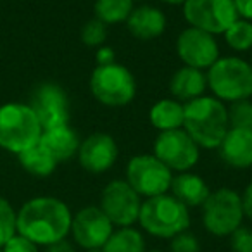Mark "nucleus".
<instances>
[{"label":"nucleus","mask_w":252,"mask_h":252,"mask_svg":"<svg viewBox=\"0 0 252 252\" xmlns=\"http://www.w3.org/2000/svg\"><path fill=\"white\" fill-rule=\"evenodd\" d=\"M95 63H97V66H107V64L118 63V61H116L114 49L109 45L98 47L97 52H95Z\"/></svg>","instance_id":"nucleus-32"},{"label":"nucleus","mask_w":252,"mask_h":252,"mask_svg":"<svg viewBox=\"0 0 252 252\" xmlns=\"http://www.w3.org/2000/svg\"><path fill=\"white\" fill-rule=\"evenodd\" d=\"M200 244L197 237L190 231H182L176 237L171 238L169 242V251L168 252H199Z\"/></svg>","instance_id":"nucleus-29"},{"label":"nucleus","mask_w":252,"mask_h":252,"mask_svg":"<svg viewBox=\"0 0 252 252\" xmlns=\"http://www.w3.org/2000/svg\"><path fill=\"white\" fill-rule=\"evenodd\" d=\"M233 2L238 18L252 23V0H233Z\"/></svg>","instance_id":"nucleus-33"},{"label":"nucleus","mask_w":252,"mask_h":252,"mask_svg":"<svg viewBox=\"0 0 252 252\" xmlns=\"http://www.w3.org/2000/svg\"><path fill=\"white\" fill-rule=\"evenodd\" d=\"M102 252H145L144 235L133 226L118 228L104 244Z\"/></svg>","instance_id":"nucleus-23"},{"label":"nucleus","mask_w":252,"mask_h":252,"mask_svg":"<svg viewBox=\"0 0 252 252\" xmlns=\"http://www.w3.org/2000/svg\"><path fill=\"white\" fill-rule=\"evenodd\" d=\"M18 158H19L21 166L30 173V175L40 176V178L50 176L57 168V161L40 144L33 145L32 149L21 152Z\"/></svg>","instance_id":"nucleus-22"},{"label":"nucleus","mask_w":252,"mask_h":252,"mask_svg":"<svg viewBox=\"0 0 252 252\" xmlns=\"http://www.w3.org/2000/svg\"><path fill=\"white\" fill-rule=\"evenodd\" d=\"M16 220H18V211L11 206L7 199L0 197V249L18 233Z\"/></svg>","instance_id":"nucleus-26"},{"label":"nucleus","mask_w":252,"mask_h":252,"mask_svg":"<svg viewBox=\"0 0 252 252\" xmlns=\"http://www.w3.org/2000/svg\"><path fill=\"white\" fill-rule=\"evenodd\" d=\"M224 42L235 52H249L252 49V23L238 18L223 33Z\"/></svg>","instance_id":"nucleus-25"},{"label":"nucleus","mask_w":252,"mask_h":252,"mask_svg":"<svg viewBox=\"0 0 252 252\" xmlns=\"http://www.w3.org/2000/svg\"><path fill=\"white\" fill-rule=\"evenodd\" d=\"M125 180L140 197L151 199L169 192L173 171L154 154H138L126 164Z\"/></svg>","instance_id":"nucleus-8"},{"label":"nucleus","mask_w":252,"mask_h":252,"mask_svg":"<svg viewBox=\"0 0 252 252\" xmlns=\"http://www.w3.org/2000/svg\"><path fill=\"white\" fill-rule=\"evenodd\" d=\"M142 197L130 187L126 180H112L100 193V209L114 226L125 228L138 223Z\"/></svg>","instance_id":"nucleus-11"},{"label":"nucleus","mask_w":252,"mask_h":252,"mask_svg":"<svg viewBox=\"0 0 252 252\" xmlns=\"http://www.w3.org/2000/svg\"><path fill=\"white\" fill-rule=\"evenodd\" d=\"M0 252H2V249H0Z\"/></svg>","instance_id":"nucleus-41"},{"label":"nucleus","mask_w":252,"mask_h":252,"mask_svg":"<svg viewBox=\"0 0 252 252\" xmlns=\"http://www.w3.org/2000/svg\"><path fill=\"white\" fill-rule=\"evenodd\" d=\"M138 223L149 235L158 238H173L190 226L189 207L171 193L151 197L142 202Z\"/></svg>","instance_id":"nucleus-4"},{"label":"nucleus","mask_w":252,"mask_h":252,"mask_svg":"<svg viewBox=\"0 0 252 252\" xmlns=\"http://www.w3.org/2000/svg\"><path fill=\"white\" fill-rule=\"evenodd\" d=\"M90 92L102 105L125 107L137 95V81L128 67L112 63L107 66H97L92 71Z\"/></svg>","instance_id":"nucleus-6"},{"label":"nucleus","mask_w":252,"mask_h":252,"mask_svg":"<svg viewBox=\"0 0 252 252\" xmlns=\"http://www.w3.org/2000/svg\"><path fill=\"white\" fill-rule=\"evenodd\" d=\"M207 88L218 100L233 104L252 97V66L237 56L220 57L206 71Z\"/></svg>","instance_id":"nucleus-3"},{"label":"nucleus","mask_w":252,"mask_h":252,"mask_svg":"<svg viewBox=\"0 0 252 252\" xmlns=\"http://www.w3.org/2000/svg\"><path fill=\"white\" fill-rule=\"evenodd\" d=\"M78 161L85 171L92 175H102L116 164L119 156V147L114 137L104 131H95L81 140L78 149Z\"/></svg>","instance_id":"nucleus-15"},{"label":"nucleus","mask_w":252,"mask_h":252,"mask_svg":"<svg viewBox=\"0 0 252 252\" xmlns=\"http://www.w3.org/2000/svg\"><path fill=\"white\" fill-rule=\"evenodd\" d=\"M73 214L66 202L56 197L30 199L18 211V233L38 247H49L69 235Z\"/></svg>","instance_id":"nucleus-1"},{"label":"nucleus","mask_w":252,"mask_h":252,"mask_svg":"<svg viewBox=\"0 0 252 252\" xmlns=\"http://www.w3.org/2000/svg\"><path fill=\"white\" fill-rule=\"evenodd\" d=\"M133 2H145V0H133Z\"/></svg>","instance_id":"nucleus-39"},{"label":"nucleus","mask_w":252,"mask_h":252,"mask_svg":"<svg viewBox=\"0 0 252 252\" xmlns=\"http://www.w3.org/2000/svg\"><path fill=\"white\" fill-rule=\"evenodd\" d=\"M30 107L36 114L42 130H50L69 123V100L59 85L43 83L33 92Z\"/></svg>","instance_id":"nucleus-14"},{"label":"nucleus","mask_w":252,"mask_h":252,"mask_svg":"<svg viewBox=\"0 0 252 252\" xmlns=\"http://www.w3.org/2000/svg\"><path fill=\"white\" fill-rule=\"evenodd\" d=\"M149 121L159 133L180 130L185 121V104L175 98H161L149 111Z\"/></svg>","instance_id":"nucleus-21"},{"label":"nucleus","mask_w":252,"mask_h":252,"mask_svg":"<svg viewBox=\"0 0 252 252\" xmlns=\"http://www.w3.org/2000/svg\"><path fill=\"white\" fill-rule=\"evenodd\" d=\"M183 18L189 26L209 35H223L238 19L233 0H187Z\"/></svg>","instance_id":"nucleus-9"},{"label":"nucleus","mask_w":252,"mask_h":252,"mask_svg":"<svg viewBox=\"0 0 252 252\" xmlns=\"http://www.w3.org/2000/svg\"><path fill=\"white\" fill-rule=\"evenodd\" d=\"M38 144L57 162H63L78 154L81 140L69 125H64L57 126V128H50V130H43Z\"/></svg>","instance_id":"nucleus-19"},{"label":"nucleus","mask_w":252,"mask_h":252,"mask_svg":"<svg viewBox=\"0 0 252 252\" xmlns=\"http://www.w3.org/2000/svg\"><path fill=\"white\" fill-rule=\"evenodd\" d=\"M242 207H244V214L252 220V180L249 182V185L245 187L244 193H242Z\"/></svg>","instance_id":"nucleus-34"},{"label":"nucleus","mask_w":252,"mask_h":252,"mask_svg":"<svg viewBox=\"0 0 252 252\" xmlns=\"http://www.w3.org/2000/svg\"><path fill=\"white\" fill-rule=\"evenodd\" d=\"M231 251L233 252H252V230L247 226H240L230 235Z\"/></svg>","instance_id":"nucleus-30"},{"label":"nucleus","mask_w":252,"mask_h":252,"mask_svg":"<svg viewBox=\"0 0 252 252\" xmlns=\"http://www.w3.org/2000/svg\"><path fill=\"white\" fill-rule=\"evenodd\" d=\"M228 123L230 128L252 130V100H238L228 107Z\"/></svg>","instance_id":"nucleus-27"},{"label":"nucleus","mask_w":252,"mask_h":252,"mask_svg":"<svg viewBox=\"0 0 252 252\" xmlns=\"http://www.w3.org/2000/svg\"><path fill=\"white\" fill-rule=\"evenodd\" d=\"M251 66H252V61H251Z\"/></svg>","instance_id":"nucleus-40"},{"label":"nucleus","mask_w":252,"mask_h":252,"mask_svg":"<svg viewBox=\"0 0 252 252\" xmlns=\"http://www.w3.org/2000/svg\"><path fill=\"white\" fill-rule=\"evenodd\" d=\"M2 252H40V247L36 244H33L32 240H28L26 237L16 233L14 237L2 247Z\"/></svg>","instance_id":"nucleus-31"},{"label":"nucleus","mask_w":252,"mask_h":252,"mask_svg":"<svg viewBox=\"0 0 252 252\" xmlns=\"http://www.w3.org/2000/svg\"><path fill=\"white\" fill-rule=\"evenodd\" d=\"M168 87L175 100L182 102V104H189V102L195 100L206 94L207 78L204 71L182 66L171 74Z\"/></svg>","instance_id":"nucleus-18"},{"label":"nucleus","mask_w":252,"mask_h":252,"mask_svg":"<svg viewBox=\"0 0 252 252\" xmlns=\"http://www.w3.org/2000/svg\"><path fill=\"white\" fill-rule=\"evenodd\" d=\"M242 197L231 189H218L211 192L202 206L204 228L214 237H230L244 221Z\"/></svg>","instance_id":"nucleus-7"},{"label":"nucleus","mask_w":252,"mask_h":252,"mask_svg":"<svg viewBox=\"0 0 252 252\" xmlns=\"http://www.w3.org/2000/svg\"><path fill=\"white\" fill-rule=\"evenodd\" d=\"M45 252H76V249L67 238H64V240H59L56 244L45 247Z\"/></svg>","instance_id":"nucleus-35"},{"label":"nucleus","mask_w":252,"mask_h":252,"mask_svg":"<svg viewBox=\"0 0 252 252\" xmlns=\"http://www.w3.org/2000/svg\"><path fill=\"white\" fill-rule=\"evenodd\" d=\"M152 154L171 171H190L200 159V147L183 128L161 131L156 137Z\"/></svg>","instance_id":"nucleus-10"},{"label":"nucleus","mask_w":252,"mask_h":252,"mask_svg":"<svg viewBox=\"0 0 252 252\" xmlns=\"http://www.w3.org/2000/svg\"><path fill=\"white\" fill-rule=\"evenodd\" d=\"M149 252H162V251H159V249H154V251H149Z\"/></svg>","instance_id":"nucleus-38"},{"label":"nucleus","mask_w":252,"mask_h":252,"mask_svg":"<svg viewBox=\"0 0 252 252\" xmlns=\"http://www.w3.org/2000/svg\"><path fill=\"white\" fill-rule=\"evenodd\" d=\"M107 40V26L98 19H90L81 28V42L87 47H102Z\"/></svg>","instance_id":"nucleus-28"},{"label":"nucleus","mask_w":252,"mask_h":252,"mask_svg":"<svg viewBox=\"0 0 252 252\" xmlns=\"http://www.w3.org/2000/svg\"><path fill=\"white\" fill-rule=\"evenodd\" d=\"M169 190H171V195L187 207H202L207 197L211 195L209 185L204 182L202 176L190 171L178 173L176 176H173Z\"/></svg>","instance_id":"nucleus-20"},{"label":"nucleus","mask_w":252,"mask_h":252,"mask_svg":"<svg viewBox=\"0 0 252 252\" xmlns=\"http://www.w3.org/2000/svg\"><path fill=\"white\" fill-rule=\"evenodd\" d=\"M161 2H164V4H169V5H183L187 0H161Z\"/></svg>","instance_id":"nucleus-36"},{"label":"nucleus","mask_w":252,"mask_h":252,"mask_svg":"<svg viewBox=\"0 0 252 252\" xmlns=\"http://www.w3.org/2000/svg\"><path fill=\"white\" fill-rule=\"evenodd\" d=\"M218 151H220L221 161L230 168H252V130L230 128Z\"/></svg>","instance_id":"nucleus-17"},{"label":"nucleus","mask_w":252,"mask_h":252,"mask_svg":"<svg viewBox=\"0 0 252 252\" xmlns=\"http://www.w3.org/2000/svg\"><path fill=\"white\" fill-rule=\"evenodd\" d=\"M133 9V0H95L94 4L95 19L102 21L105 26L126 23Z\"/></svg>","instance_id":"nucleus-24"},{"label":"nucleus","mask_w":252,"mask_h":252,"mask_svg":"<svg viewBox=\"0 0 252 252\" xmlns=\"http://www.w3.org/2000/svg\"><path fill=\"white\" fill-rule=\"evenodd\" d=\"M114 231V224L111 223L104 211L98 206L81 207L71 221V231L73 240L81 249H102L109 237Z\"/></svg>","instance_id":"nucleus-13"},{"label":"nucleus","mask_w":252,"mask_h":252,"mask_svg":"<svg viewBox=\"0 0 252 252\" xmlns=\"http://www.w3.org/2000/svg\"><path fill=\"white\" fill-rule=\"evenodd\" d=\"M183 130L200 149H218L230 130L228 109L213 95H202L185 104Z\"/></svg>","instance_id":"nucleus-2"},{"label":"nucleus","mask_w":252,"mask_h":252,"mask_svg":"<svg viewBox=\"0 0 252 252\" xmlns=\"http://www.w3.org/2000/svg\"><path fill=\"white\" fill-rule=\"evenodd\" d=\"M176 54L183 66L195 67L200 71H207L220 59V45L214 35L197 28L182 30L176 38Z\"/></svg>","instance_id":"nucleus-12"},{"label":"nucleus","mask_w":252,"mask_h":252,"mask_svg":"<svg viewBox=\"0 0 252 252\" xmlns=\"http://www.w3.org/2000/svg\"><path fill=\"white\" fill-rule=\"evenodd\" d=\"M166 25H168V19L164 12L149 4L135 7L130 18L126 19V30L130 32L131 36L142 42L159 38L166 32Z\"/></svg>","instance_id":"nucleus-16"},{"label":"nucleus","mask_w":252,"mask_h":252,"mask_svg":"<svg viewBox=\"0 0 252 252\" xmlns=\"http://www.w3.org/2000/svg\"><path fill=\"white\" fill-rule=\"evenodd\" d=\"M42 126L26 104H5L0 107V147L14 154L32 149L42 137Z\"/></svg>","instance_id":"nucleus-5"},{"label":"nucleus","mask_w":252,"mask_h":252,"mask_svg":"<svg viewBox=\"0 0 252 252\" xmlns=\"http://www.w3.org/2000/svg\"><path fill=\"white\" fill-rule=\"evenodd\" d=\"M85 252H102V249H88V251Z\"/></svg>","instance_id":"nucleus-37"}]
</instances>
